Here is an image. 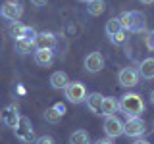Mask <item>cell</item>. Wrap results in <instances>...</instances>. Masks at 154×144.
Returning a JSON list of instances; mask_svg holds the SVG:
<instances>
[{
	"mask_svg": "<svg viewBox=\"0 0 154 144\" xmlns=\"http://www.w3.org/2000/svg\"><path fill=\"white\" fill-rule=\"evenodd\" d=\"M118 110L122 112L125 117H141V113L144 112V102L139 94L127 92L118 100Z\"/></svg>",
	"mask_w": 154,
	"mask_h": 144,
	"instance_id": "obj_1",
	"label": "cell"
},
{
	"mask_svg": "<svg viewBox=\"0 0 154 144\" xmlns=\"http://www.w3.org/2000/svg\"><path fill=\"white\" fill-rule=\"evenodd\" d=\"M64 94L71 104H81V102H85V98H87V88L79 81H69L64 88Z\"/></svg>",
	"mask_w": 154,
	"mask_h": 144,
	"instance_id": "obj_2",
	"label": "cell"
},
{
	"mask_svg": "<svg viewBox=\"0 0 154 144\" xmlns=\"http://www.w3.org/2000/svg\"><path fill=\"white\" fill-rule=\"evenodd\" d=\"M146 133V123L143 121L141 117H129L127 121L123 123V134L131 138H139Z\"/></svg>",
	"mask_w": 154,
	"mask_h": 144,
	"instance_id": "obj_3",
	"label": "cell"
},
{
	"mask_svg": "<svg viewBox=\"0 0 154 144\" xmlns=\"http://www.w3.org/2000/svg\"><path fill=\"white\" fill-rule=\"evenodd\" d=\"M0 14H2V17L8 19V21H17V19L21 17V14H23V8L19 6L17 2L8 0V2H4L2 6H0Z\"/></svg>",
	"mask_w": 154,
	"mask_h": 144,
	"instance_id": "obj_4",
	"label": "cell"
},
{
	"mask_svg": "<svg viewBox=\"0 0 154 144\" xmlns=\"http://www.w3.org/2000/svg\"><path fill=\"white\" fill-rule=\"evenodd\" d=\"M104 133L108 138H118L123 134V123L119 121L116 115H110V117H106L104 121Z\"/></svg>",
	"mask_w": 154,
	"mask_h": 144,
	"instance_id": "obj_5",
	"label": "cell"
},
{
	"mask_svg": "<svg viewBox=\"0 0 154 144\" xmlns=\"http://www.w3.org/2000/svg\"><path fill=\"white\" fill-rule=\"evenodd\" d=\"M85 69L89 73H98V71L104 69V56L100 52H91L89 56L85 58Z\"/></svg>",
	"mask_w": 154,
	"mask_h": 144,
	"instance_id": "obj_6",
	"label": "cell"
},
{
	"mask_svg": "<svg viewBox=\"0 0 154 144\" xmlns=\"http://www.w3.org/2000/svg\"><path fill=\"white\" fill-rule=\"evenodd\" d=\"M129 31L131 33L146 31V16L143 12H129Z\"/></svg>",
	"mask_w": 154,
	"mask_h": 144,
	"instance_id": "obj_7",
	"label": "cell"
},
{
	"mask_svg": "<svg viewBox=\"0 0 154 144\" xmlns=\"http://www.w3.org/2000/svg\"><path fill=\"white\" fill-rule=\"evenodd\" d=\"M56 44V37L48 31H41L37 33V37L33 38V46L35 50H42V48H54Z\"/></svg>",
	"mask_w": 154,
	"mask_h": 144,
	"instance_id": "obj_8",
	"label": "cell"
},
{
	"mask_svg": "<svg viewBox=\"0 0 154 144\" xmlns=\"http://www.w3.org/2000/svg\"><path fill=\"white\" fill-rule=\"evenodd\" d=\"M118 81L122 86H127V88H131V86H135L139 83V73L137 69H133V67H125V69L119 71L118 75Z\"/></svg>",
	"mask_w": 154,
	"mask_h": 144,
	"instance_id": "obj_9",
	"label": "cell"
},
{
	"mask_svg": "<svg viewBox=\"0 0 154 144\" xmlns=\"http://www.w3.org/2000/svg\"><path fill=\"white\" fill-rule=\"evenodd\" d=\"M16 134L25 142H29L33 138V127H31V123H29L27 117H19V123L16 127Z\"/></svg>",
	"mask_w": 154,
	"mask_h": 144,
	"instance_id": "obj_10",
	"label": "cell"
},
{
	"mask_svg": "<svg viewBox=\"0 0 154 144\" xmlns=\"http://www.w3.org/2000/svg\"><path fill=\"white\" fill-rule=\"evenodd\" d=\"M54 62V50L52 48H42V50H35V64L41 67H48Z\"/></svg>",
	"mask_w": 154,
	"mask_h": 144,
	"instance_id": "obj_11",
	"label": "cell"
},
{
	"mask_svg": "<svg viewBox=\"0 0 154 144\" xmlns=\"http://www.w3.org/2000/svg\"><path fill=\"white\" fill-rule=\"evenodd\" d=\"M118 112V100L112 98V96H104L102 98V104H100V115L104 117H110Z\"/></svg>",
	"mask_w": 154,
	"mask_h": 144,
	"instance_id": "obj_12",
	"label": "cell"
},
{
	"mask_svg": "<svg viewBox=\"0 0 154 144\" xmlns=\"http://www.w3.org/2000/svg\"><path fill=\"white\" fill-rule=\"evenodd\" d=\"M102 98H104V96L100 92H91V94H87V98H85L89 110L93 113H96V115H100V104H102Z\"/></svg>",
	"mask_w": 154,
	"mask_h": 144,
	"instance_id": "obj_13",
	"label": "cell"
},
{
	"mask_svg": "<svg viewBox=\"0 0 154 144\" xmlns=\"http://www.w3.org/2000/svg\"><path fill=\"white\" fill-rule=\"evenodd\" d=\"M139 75L143 77V79H154V58H146V60L141 62V65H139Z\"/></svg>",
	"mask_w": 154,
	"mask_h": 144,
	"instance_id": "obj_14",
	"label": "cell"
},
{
	"mask_svg": "<svg viewBox=\"0 0 154 144\" xmlns=\"http://www.w3.org/2000/svg\"><path fill=\"white\" fill-rule=\"evenodd\" d=\"M4 123H6L10 129H16L17 127L19 113H17V108H16V106H8V108H6V112H4Z\"/></svg>",
	"mask_w": 154,
	"mask_h": 144,
	"instance_id": "obj_15",
	"label": "cell"
},
{
	"mask_svg": "<svg viewBox=\"0 0 154 144\" xmlns=\"http://www.w3.org/2000/svg\"><path fill=\"white\" fill-rule=\"evenodd\" d=\"M67 83H69V79H67V73H64V71H54V73L50 75V85L58 90L66 88Z\"/></svg>",
	"mask_w": 154,
	"mask_h": 144,
	"instance_id": "obj_16",
	"label": "cell"
},
{
	"mask_svg": "<svg viewBox=\"0 0 154 144\" xmlns=\"http://www.w3.org/2000/svg\"><path fill=\"white\" fill-rule=\"evenodd\" d=\"M106 10V2L104 0H93V2H89V6H87V14L93 17H98L102 16Z\"/></svg>",
	"mask_w": 154,
	"mask_h": 144,
	"instance_id": "obj_17",
	"label": "cell"
},
{
	"mask_svg": "<svg viewBox=\"0 0 154 144\" xmlns=\"http://www.w3.org/2000/svg\"><path fill=\"white\" fill-rule=\"evenodd\" d=\"M69 144H91V136L87 131H73L69 134Z\"/></svg>",
	"mask_w": 154,
	"mask_h": 144,
	"instance_id": "obj_18",
	"label": "cell"
},
{
	"mask_svg": "<svg viewBox=\"0 0 154 144\" xmlns=\"http://www.w3.org/2000/svg\"><path fill=\"white\" fill-rule=\"evenodd\" d=\"M16 50L19 54H29V52L35 50V46H33L31 40H25V38H17L16 40Z\"/></svg>",
	"mask_w": 154,
	"mask_h": 144,
	"instance_id": "obj_19",
	"label": "cell"
},
{
	"mask_svg": "<svg viewBox=\"0 0 154 144\" xmlns=\"http://www.w3.org/2000/svg\"><path fill=\"white\" fill-rule=\"evenodd\" d=\"M118 31H123L122 25H119V19H118V17H112L108 23H106V35L112 37V35H116Z\"/></svg>",
	"mask_w": 154,
	"mask_h": 144,
	"instance_id": "obj_20",
	"label": "cell"
},
{
	"mask_svg": "<svg viewBox=\"0 0 154 144\" xmlns=\"http://www.w3.org/2000/svg\"><path fill=\"white\" fill-rule=\"evenodd\" d=\"M23 31H25V25H21L19 21H14L12 25H10V35L16 38V40L23 37Z\"/></svg>",
	"mask_w": 154,
	"mask_h": 144,
	"instance_id": "obj_21",
	"label": "cell"
},
{
	"mask_svg": "<svg viewBox=\"0 0 154 144\" xmlns=\"http://www.w3.org/2000/svg\"><path fill=\"white\" fill-rule=\"evenodd\" d=\"M45 117H46V121H48V123H58L62 117H64V115H62V113H58V110L54 108V106H52V108H48V110H46Z\"/></svg>",
	"mask_w": 154,
	"mask_h": 144,
	"instance_id": "obj_22",
	"label": "cell"
},
{
	"mask_svg": "<svg viewBox=\"0 0 154 144\" xmlns=\"http://www.w3.org/2000/svg\"><path fill=\"white\" fill-rule=\"evenodd\" d=\"M125 38H127V37H125V31H118L116 35L110 37V40H112L114 44H123V42H125Z\"/></svg>",
	"mask_w": 154,
	"mask_h": 144,
	"instance_id": "obj_23",
	"label": "cell"
},
{
	"mask_svg": "<svg viewBox=\"0 0 154 144\" xmlns=\"http://www.w3.org/2000/svg\"><path fill=\"white\" fill-rule=\"evenodd\" d=\"M37 37V31L33 27H25V31H23V37L21 38H25V40H31L33 42V38Z\"/></svg>",
	"mask_w": 154,
	"mask_h": 144,
	"instance_id": "obj_24",
	"label": "cell"
},
{
	"mask_svg": "<svg viewBox=\"0 0 154 144\" xmlns=\"http://www.w3.org/2000/svg\"><path fill=\"white\" fill-rule=\"evenodd\" d=\"M144 42H146V48H148V50L154 52V31H148L146 33V40H144Z\"/></svg>",
	"mask_w": 154,
	"mask_h": 144,
	"instance_id": "obj_25",
	"label": "cell"
},
{
	"mask_svg": "<svg viewBox=\"0 0 154 144\" xmlns=\"http://www.w3.org/2000/svg\"><path fill=\"white\" fill-rule=\"evenodd\" d=\"M35 144H54V138L52 136H48V134H42V136H38Z\"/></svg>",
	"mask_w": 154,
	"mask_h": 144,
	"instance_id": "obj_26",
	"label": "cell"
},
{
	"mask_svg": "<svg viewBox=\"0 0 154 144\" xmlns=\"http://www.w3.org/2000/svg\"><path fill=\"white\" fill-rule=\"evenodd\" d=\"M94 144H114V140H112V138H108V136H104V138H98Z\"/></svg>",
	"mask_w": 154,
	"mask_h": 144,
	"instance_id": "obj_27",
	"label": "cell"
},
{
	"mask_svg": "<svg viewBox=\"0 0 154 144\" xmlns=\"http://www.w3.org/2000/svg\"><path fill=\"white\" fill-rule=\"evenodd\" d=\"M46 2H48V0H31V4H33V6H37V8L38 6H45Z\"/></svg>",
	"mask_w": 154,
	"mask_h": 144,
	"instance_id": "obj_28",
	"label": "cell"
},
{
	"mask_svg": "<svg viewBox=\"0 0 154 144\" xmlns=\"http://www.w3.org/2000/svg\"><path fill=\"white\" fill-rule=\"evenodd\" d=\"M54 108L58 110V113H62V115H64V113H66V106H64V104H56V106H54Z\"/></svg>",
	"mask_w": 154,
	"mask_h": 144,
	"instance_id": "obj_29",
	"label": "cell"
},
{
	"mask_svg": "<svg viewBox=\"0 0 154 144\" xmlns=\"http://www.w3.org/2000/svg\"><path fill=\"white\" fill-rule=\"evenodd\" d=\"M133 144H150V142H148V140H141V138H139V140H135Z\"/></svg>",
	"mask_w": 154,
	"mask_h": 144,
	"instance_id": "obj_30",
	"label": "cell"
},
{
	"mask_svg": "<svg viewBox=\"0 0 154 144\" xmlns=\"http://www.w3.org/2000/svg\"><path fill=\"white\" fill-rule=\"evenodd\" d=\"M139 2H143V4H154V0H139Z\"/></svg>",
	"mask_w": 154,
	"mask_h": 144,
	"instance_id": "obj_31",
	"label": "cell"
},
{
	"mask_svg": "<svg viewBox=\"0 0 154 144\" xmlns=\"http://www.w3.org/2000/svg\"><path fill=\"white\" fill-rule=\"evenodd\" d=\"M150 104L154 106V90H152V92H150Z\"/></svg>",
	"mask_w": 154,
	"mask_h": 144,
	"instance_id": "obj_32",
	"label": "cell"
},
{
	"mask_svg": "<svg viewBox=\"0 0 154 144\" xmlns=\"http://www.w3.org/2000/svg\"><path fill=\"white\" fill-rule=\"evenodd\" d=\"M81 2H87V4H89V2H93V0H81Z\"/></svg>",
	"mask_w": 154,
	"mask_h": 144,
	"instance_id": "obj_33",
	"label": "cell"
}]
</instances>
